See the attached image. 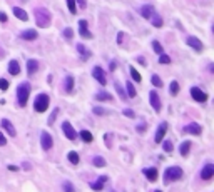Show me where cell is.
<instances>
[{"mask_svg":"<svg viewBox=\"0 0 214 192\" xmlns=\"http://www.w3.org/2000/svg\"><path fill=\"white\" fill-rule=\"evenodd\" d=\"M0 20H2V22H7V14H3V12H0Z\"/></svg>","mask_w":214,"mask_h":192,"instance_id":"obj_48","label":"cell"},{"mask_svg":"<svg viewBox=\"0 0 214 192\" xmlns=\"http://www.w3.org/2000/svg\"><path fill=\"white\" fill-rule=\"evenodd\" d=\"M137 62H139V64H141V65H146V60H144V59H142V57H139V59H137Z\"/></svg>","mask_w":214,"mask_h":192,"instance_id":"obj_54","label":"cell"},{"mask_svg":"<svg viewBox=\"0 0 214 192\" xmlns=\"http://www.w3.org/2000/svg\"><path fill=\"white\" fill-rule=\"evenodd\" d=\"M105 182H107V175H101L96 182H90V189L102 190V189H104V186H105Z\"/></svg>","mask_w":214,"mask_h":192,"instance_id":"obj_15","label":"cell"},{"mask_svg":"<svg viewBox=\"0 0 214 192\" xmlns=\"http://www.w3.org/2000/svg\"><path fill=\"white\" fill-rule=\"evenodd\" d=\"M191 97L196 102H206V100H208V94L203 92L199 87H192L191 89Z\"/></svg>","mask_w":214,"mask_h":192,"instance_id":"obj_7","label":"cell"},{"mask_svg":"<svg viewBox=\"0 0 214 192\" xmlns=\"http://www.w3.org/2000/svg\"><path fill=\"white\" fill-rule=\"evenodd\" d=\"M214 175V165L212 164H206L204 169L201 170V179H204V181H209Z\"/></svg>","mask_w":214,"mask_h":192,"instance_id":"obj_11","label":"cell"},{"mask_svg":"<svg viewBox=\"0 0 214 192\" xmlns=\"http://www.w3.org/2000/svg\"><path fill=\"white\" fill-rule=\"evenodd\" d=\"M49 95L47 94H39V95L35 97V102H34V109L37 112H45L49 107Z\"/></svg>","mask_w":214,"mask_h":192,"instance_id":"obj_4","label":"cell"},{"mask_svg":"<svg viewBox=\"0 0 214 192\" xmlns=\"http://www.w3.org/2000/svg\"><path fill=\"white\" fill-rule=\"evenodd\" d=\"M77 52H79V55H80V60H82V62H85V60H87L89 57L92 55V52H90L85 45H82V44H77Z\"/></svg>","mask_w":214,"mask_h":192,"instance_id":"obj_13","label":"cell"},{"mask_svg":"<svg viewBox=\"0 0 214 192\" xmlns=\"http://www.w3.org/2000/svg\"><path fill=\"white\" fill-rule=\"evenodd\" d=\"M67 157H69V161H71V164H74V165H75V164H79V161H80L79 154H77V152H74V150L67 154Z\"/></svg>","mask_w":214,"mask_h":192,"instance_id":"obj_27","label":"cell"},{"mask_svg":"<svg viewBox=\"0 0 214 192\" xmlns=\"http://www.w3.org/2000/svg\"><path fill=\"white\" fill-rule=\"evenodd\" d=\"M144 175H146L151 182H156V181H157V177H159V172H157L156 167H149V169H144Z\"/></svg>","mask_w":214,"mask_h":192,"instance_id":"obj_17","label":"cell"},{"mask_svg":"<svg viewBox=\"0 0 214 192\" xmlns=\"http://www.w3.org/2000/svg\"><path fill=\"white\" fill-rule=\"evenodd\" d=\"M139 12H141V15L144 19H151L152 14H154V7L152 5H142L141 9H139Z\"/></svg>","mask_w":214,"mask_h":192,"instance_id":"obj_20","label":"cell"},{"mask_svg":"<svg viewBox=\"0 0 214 192\" xmlns=\"http://www.w3.org/2000/svg\"><path fill=\"white\" fill-rule=\"evenodd\" d=\"M151 82H152V85H154V87H162V80H160V77L159 75H152V79H151Z\"/></svg>","mask_w":214,"mask_h":192,"instance_id":"obj_33","label":"cell"},{"mask_svg":"<svg viewBox=\"0 0 214 192\" xmlns=\"http://www.w3.org/2000/svg\"><path fill=\"white\" fill-rule=\"evenodd\" d=\"M35 22L40 28H47L50 25V12L44 7H39L35 9Z\"/></svg>","mask_w":214,"mask_h":192,"instance_id":"obj_1","label":"cell"},{"mask_svg":"<svg viewBox=\"0 0 214 192\" xmlns=\"http://www.w3.org/2000/svg\"><path fill=\"white\" fill-rule=\"evenodd\" d=\"M116 67H117L116 60H112V62H110V70H116Z\"/></svg>","mask_w":214,"mask_h":192,"instance_id":"obj_52","label":"cell"},{"mask_svg":"<svg viewBox=\"0 0 214 192\" xmlns=\"http://www.w3.org/2000/svg\"><path fill=\"white\" fill-rule=\"evenodd\" d=\"M169 89H171V90H169L171 95H178V94H179V84L176 82V80H174V82H171V87Z\"/></svg>","mask_w":214,"mask_h":192,"instance_id":"obj_32","label":"cell"},{"mask_svg":"<svg viewBox=\"0 0 214 192\" xmlns=\"http://www.w3.org/2000/svg\"><path fill=\"white\" fill-rule=\"evenodd\" d=\"M79 34L82 39H92V34H90V30L87 27V20H80L79 22Z\"/></svg>","mask_w":214,"mask_h":192,"instance_id":"obj_9","label":"cell"},{"mask_svg":"<svg viewBox=\"0 0 214 192\" xmlns=\"http://www.w3.org/2000/svg\"><path fill=\"white\" fill-rule=\"evenodd\" d=\"M20 37H22L24 40H35V39H37V30H34V28L24 30L22 34H20Z\"/></svg>","mask_w":214,"mask_h":192,"instance_id":"obj_21","label":"cell"},{"mask_svg":"<svg viewBox=\"0 0 214 192\" xmlns=\"http://www.w3.org/2000/svg\"><path fill=\"white\" fill-rule=\"evenodd\" d=\"M7 89H9V80H5V79H0V90H3V92H5Z\"/></svg>","mask_w":214,"mask_h":192,"instance_id":"obj_43","label":"cell"},{"mask_svg":"<svg viewBox=\"0 0 214 192\" xmlns=\"http://www.w3.org/2000/svg\"><path fill=\"white\" fill-rule=\"evenodd\" d=\"M64 87H65V92H67V94H71V92L74 90V77H72V75H67V77H65Z\"/></svg>","mask_w":214,"mask_h":192,"instance_id":"obj_24","label":"cell"},{"mask_svg":"<svg viewBox=\"0 0 214 192\" xmlns=\"http://www.w3.org/2000/svg\"><path fill=\"white\" fill-rule=\"evenodd\" d=\"M80 139L84 142H87V144H90V142L94 140V136L89 132V130H80Z\"/></svg>","mask_w":214,"mask_h":192,"instance_id":"obj_26","label":"cell"},{"mask_svg":"<svg viewBox=\"0 0 214 192\" xmlns=\"http://www.w3.org/2000/svg\"><path fill=\"white\" fill-rule=\"evenodd\" d=\"M166 132H167V122H162V124L157 127V132H156V142H157V144L162 142V139H164V136H166Z\"/></svg>","mask_w":214,"mask_h":192,"instance_id":"obj_12","label":"cell"},{"mask_svg":"<svg viewBox=\"0 0 214 192\" xmlns=\"http://www.w3.org/2000/svg\"><path fill=\"white\" fill-rule=\"evenodd\" d=\"M57 114H59V109H54V112H52V115H50V119H49V125L54 124V120H55V117H57Z\"/></svg>","mask_w":214,"mask_h":192,"instance_id":"obj_46","label":"cell"},{"mask_svg":"<svg viewBox=\"0 0 214 192\" xmlns=\"http://www.w3.org/2000/svg\"><path fill=\"white\" fill-rule=\"evenodd\" d=\"M67 7H69V12L74 15L77 14V7H75V0H67Z\"/></svg>","mask_w":214,"mask_h":192,"instance_id":"obj_35","label":"cell"},{"mask_svg":"<svg viewBox=\"0 0 214 192\" xmlns=\"http://www.w3.org/2000/svg\"><path fill=\"white\" fill-rule=\"evenodd\" d=\"M14 15L17 19H20V20H28V15H27V12L24 10V9H20V7H14Z\"/></svg>","mask_w":214,"mask_h":192,"instance_id":"obj_23","label":"cell"},{"mask_svg":"<svg viewBox=\"0 0 214 192\" xmlns=\"http://www.w3.org/2000/svg\"><path fill=\"white\" fill-rule=\"evenodd\" d=\"M182 177V169L178 165L174 167H167L166 172H164V184H171L174 181H179V179Z\"/></svg>","mask_w":214,"mask_h":192,"instance_id":"obj_3","label":"cell"},{"mask_svg":"<svg viewBox=\"0 0 214 192\" xmlns=\"http://www.w3.org/2000/svg\"><path fill=\"white\" fill-rule=\"evenodd\" d=\"M28 95H30V84H28V82H22L17 87V100H19L20 107H25V105H27Z\"/></svg>","mask_w":214,"mask_h":192,"instance_id":"obj_2","label":"cell"},{"mask_svg":"<svg viewBox=\"0 0 214 192\" xmlns=\"http://www.w3.org/2000/svg\"><path fill=\"white\" fill-rule=\"evenodd\" d=\"M5 144H7V140H5V136H3L2 132H0V147H2V145H5Z\"/></svg>","mask_w":214,"mask_h":192,"instance_id":"obj_47","label":"cell"},{"mask_svg":"<svg viewBox=\"0 0 214 192\" xmlns=\"http://www.w3.org/2000/svg\"><path fill=\"white\" fill-rule=\"evenodd\" d=\"M159 62H160V64H166V65H167V64H171V57H169V55H164V54H160V55H159Z\"/></svg>","mask_w":214,"mask_h":192,"instance_id":"obj_41","label":"cell"},{"mask_svg":"<svg viewBox=\"0 0 214 192\" xmlns=\"http://www.w3.org/2000/svg\"><path fill=\"white\" fill-rule=\"evenodd\" d=\"M2 129H5V132L9 134V136H12V137H15V134H17L14 124H12L10 120H7V119H2Z\"/></svg>","mask_w":214,"mask_h":192,"instance_id":"obj_16","label":"cell"},{"mask_svg":"<svg viewBox=\"0 0 214 192\" xmlns=\"http://www.w3.org/2000/svg\"><path fill=\"white\" fill-rule=\"evenodd\" d=\"M92 162H94V165H96V167H105V164H107V162L104 161V157H101V156H96Z\"/></svg>","mask_w":214,"mask_h":192,"instance_id":"obj_31","label":"cell"},{"mask_svg":"<svg viewBox=\"0 0 214 192\" xmlns=\"http://www.w3.org/2000/svg\"><path fill=\"white\" fill-rule=\"evenodd\" d=\"M152 48H154V52H156V54H162V50H164V48H162V45H160V42H157V40H154V42H152Z\"/></svg>","mask_w":214,"mask_h":192,"instance_id":"obj_34","label":"cell"},{"mask_svg":"<svg viewBox=\"0 0 214 192\" xmlns=\"http://www.w3.org/2000/svg\"><path fill=\"white\" fill-rule=\"evenodd\" d=\"M9 170H12V172H17V170H19V167H17V165H12V164H10V165H9Z\"/></svg>","mask_w":214,"mask_h":192,"instance_id":"obj_49","label":"cell"},{"mask_svg":"<svg viewBox=\"0 0 214 192\" xmlns=\"http://www.w3.org/2000/svg\"><path fill=\"white\" fill-rule=\"evenodd\" d=\"M124 115H126V117H129V119H134V117H135V114H134V110L126 109V110H124Z\"/></svg>","mask_w":214,"mask_h":192,"instance_id":"obj_45","label":"cell"},{"mask_svg":"<svg viewBox=\"0 0 214 192\" xmlns=\"http://www.w3.org/2000/svg\"><path fill=\"white\" fill-rule=\"evenodd\" d=\"M116 89H117V94H119V95H121V99H127V95H126V90L121 87V84H119V82H116Z\"/></svg>","mask_w":214,"mask_h":192,"instance_id":"obj_38","label":"cell"},{"mask_svg":"<svg viewBox=\"0 0 214 192\" xmlns=\"http://www.w3.org/2000/svg\"><path fill=\"white\" fill-rule=\"evenodd\" d=\"M129 72H131V75H132V79L135 80V82H141V75H139V72L135 70L134 67H131V69H129Z\"/></svg>","mask_w":214,"mask_h":192,"instance_id":"obj_36","label":"cell"},{"mask_svg":"<svg viewBox=\"0 0 214 192\" xmlns=\"http://www.w3.org/2000/svg\"><path fill=\"white\" fill-rule=\"evenodd\" d=\"M122 40H124V34H119L117 35V44H122Z\"/></svg>","mask_w":214,"mask_h":192,"instance_id":"obj_50","label":"cell"},{"mask_svg":"<svg viewBox=\"0 0 214 192\" xmlns=\"http://www.w3.org/2000/svg\"><path fill=\"white\" fill-rule=\"evenodd\" d=\"M189 150H191V142H189V140L182 142V144H181V149H179L181 156H182V157H186L187 154H189Z\"/></svg>","mask_w":214,"mask_h":192,"instance_id":"obj_25","label":"cell"},{"mask_svg":"<svg viewBox=\"0 0 214 192\" xmlns=\"http://www.w3.org/2000/svg\"><path fill=\"white\" fill-rule=\"evenodd\" d=\"M22 167H24V169H25V170H30V164H28V162H24V164H22Z\"/></svg>","mask_w":214,"mask_h":192,"instance_id":"obj_51","label":"cell"},{"mask_svg":"<svg viewBox=\"0 0 214 192\" xmlns=\"http://www.w3.org/2000/svg\"><path fill=\"white\" fill-rule=\"evenodd\" d=\"M162 149L166 150V152H171V150L174 149V144H172L171 140H166V142H164V144H162Z\"/></svg>","mask_w":214,"mask_h":192,"instance_id":"obj_39","label":"cell"},{"mask_svg":"<svg viewBox=\"0 0 214 192\" xmlns=\"http://www.w3.org/2000/svg\"><path fill=\"white\" fill-rule=\"evenodd\" d=\"M126 89H127V94H126L127 97H131V99L135 97V89H134V84L132 82H127L126 84Z\"/></svg>","mask_w":214,"mask_h":192,"instance_id":"obj_30","label":"cell"},{"mask_svg":"<svg viewBox=\"0 0 214 192\" xmlns=\"http://www.w3.org/2000/svg\"><path fill=\"white\" fill-rule=\"evenodd\" d=\"M0 57H3V50H0Z\"/></svg>","mask_w":214,"mask_h":192,"instance_id":"obj_55","label":"cell"},{"mask_svg":"<svg viewBox=\"0 0 214 192\" xmlns=\"http://www.w3.org/2000/svg\"><path fill=\"white\" fill-rule=\"evenodd\" d=\"M149 97H151V105L154 107V110L156 112H160V99H159V95H157V92L156 90H152L151 94H149Z\"/></svg>","mask_w":214,"mask_h":192,"instance_id":"obj_10","label":"cell"},{"mask_svg":"<svg viewBox=\"0 0 214 192\" xmlns=\"http://www.w3.org/2000/svg\"><path fill=\"white\" fill-rule=\"evenodd\" d=\"M137 130H139V132H144V130H146V125H144V124H141V125H139V127H137Z\"/></svg>","mask_w":214,"mask_h":192,"instance_id":"obj_53","label":"cell"},{"mask_svg":"<svg viewBox=\"0 0 214 192\" xmlns=\"http://www.w3.org/2000/svg\"><path fill=\"white\" fill-rule=\"evenodd\" d=\"M64 37H65L67 40H72V39H74V30H72L71 27H67V28L64 30Z\"/></svg>","mask_w":214,"mask_h":192,"instance_id":"obj_37","label":"cell"},{"mask_svg":"<svg viewBox=\"0 0 214 192\" xmlns=\"http://www.w3.org/2000/svg\"><path fill=\"white\" fill-rule=\"evenodd\" d=\"M62 130H64V134H65V136H67L69 140H75V139H77V132L72 129L71 122H67V120H65L64 124H62Z\"/></svg>","mask_w":214,"mask_h":192,"instance_id":"obj_8","label":"cell"},{"mask_svg":"<svg viewBox=\"0 0 214 192\" xmlns=\"http://www.w3.org/2000/svg\"><path fill=\"white\" fill-rule=\"evenodd\" d=\"M40 144H42V147H44L45 150H50L52 145H54V139L50 137V134L45 132V130L40 132Z\"/></svg>","mask_w":214,"mask_h":192,"instance_id":"obj_5","label":"cell"},{"mask_svg":"<svg viewBox=\"0 0 214 192\" xmlns=\"http://www.w3.org/2000/svg\"><path fill=\"white\" fill-rule=\"evenodd\" d=\"M156 192H162V190H156Z\"/></svg>","mask_w":214,"mask_h":192,"instance_id":"obj_56","label":"cell"},{"mask_svg":"<svg viewBox=\"0 0 214 192\" xmlns=\"http://www.w3.org/2000/svg\"><path fill=\"white\" fill-rule=\"evenodd\" d=\"M79 5L80 10H85V7H87V2L85 0H75V7Z\"/></svg>","mask_w":214,"mask_h":192,"instance_id":"obj_44","label":"cell"},{"mask_svg":"<svg viewBox=\"0 0 214 192\" xmlns=\"http://www.w3.org/2000/svg\"><path fill=\"white\" fill-rule=\"evenodd\" d=\"M9 73L10 75H19L20 73V65H19L17 60H12L9 64Z\"/></svg>","mask_w":214,"mask_h":192,"instance_id":"obj_22","label":"cell"},{"mask_svg":"<svg viewBox=\"0 0 214 192\" xmlns=\"http://www.w3.org/2000/svg\"><path fill=\"white\" fill-rule=\"evenodd\" d=\"M96 99L97 100H109V102H112V95H110L109 92H99L96 95Z\"/></svg>","mask_w":214,"mask_h":192,"instance_id":"obj_29","label":"cell"},{"mask_svg":"<svg viewBox=\"0 0 214 192\" xmlns=\"http://www.w3.org/2000/svg\"><path fill=\"white\" fill-rule=\"evenodd\" d=\"M186 44H187L189 47H192L194 50H197V52L203 50V42H201V40H197L196 37H187V39H186Z\"/></svg>","mask_w":214,"mask_h":192,"instance_id":"obj_14","label":"cell"},{"mask_svg":"<svg viewBox=\"0 0 214 192\" xmlns=\"http://www.w3.org/2000/svg\"><path fill=\"white\" fill-rule=\"evenodd\" d=\"M92 75H94V79H96L101 85H105V84H107L105 72L102 70V67H99V65H97V67H94V69H92Z\"/></svg>","mask_w":214,"mask_h":192,"instance_id":"obj_6","label":"cell"},{"mask_svg":"<svg viewBox=\"0 0 214 192\" xmlns=\"http://www.w3.org/2000/svg\"><path fill=\"white\" fill-rule=\"evenodd\" d=\"M37 70H39V62H37L35 59H30L27 62V73L28 75H34Z\"/></svg>","mask_w":214,"mask_h":192,"instance_id":"obj_18","label":"cell"},{"mask_svg":"<svg viewBox=\"0 0 214 192\" xmlns=\"http://www.w3.org/2000/svg\"><path fill=\"white\" fill-rule=\"evenodd\" d=\"M62 187H64V190H65V192H75V189H74V186H72V182H69V181H67V182H64V186H62Z\"/></svg>","mask_w":214,"mask_h":192,"instance_id":"obj_42","label":"cell"},{"mask_svg":"<svg viewBox=\"0 0 214 192\" xmlns=\"http://www.w3.org/2000/svg\"><path fill=\"white\" fill-rule=\"evenodd\" d=\"M92 112L96 114V115H107V110H105V109H102V107H94V109H92Z\"/></svg>","mask_w":214,"mask_h":192,"instance_id":"obj_40","label":"cell"},{"mask_svg":"<svg viewBox=\"0 0 214 192\" xmlns=\"http://www.w3.org/2000/svg\"><path fill=\"white\" fill-rule=\"evenodd\" d=\"M184 130H186L187 134H192V136H199L201 134V125H197V124H187L186 127H184Z\"/></svg>","mask_w":214,"mask_h":192,"instance_id":"obj_19","label":"cell"},{"mask_svg":"<svg viewBox=\"0 0 214 192\" xmlns=\"http://www.w3.org/2000/svg\"><path fill=\"white\" fill-rule=\"evenodd\" d=\"M151 19H152V25H154V27H157V28H159V27H162V23H164V22H162V19H160L159 15L156 14V12L152 14V17H151Z\"/></svg>","mask_w":214,"mask_h":192,"instance_id":"obj_28","label":"cell"}]
</instances>
